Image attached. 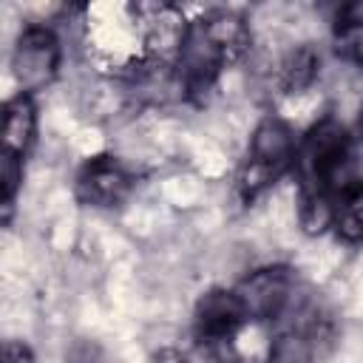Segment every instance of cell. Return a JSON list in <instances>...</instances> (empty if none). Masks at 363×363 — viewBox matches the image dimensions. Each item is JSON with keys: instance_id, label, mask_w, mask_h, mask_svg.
I'll list each match as a JSON object with an SVG mask.
<instances>
[{"instance_id": "2e32d148", "label": "cell", "mask_w": 363, "mask_h": 363, "mask_svg": "<svg viewBox=\"0 0 363 363\" xmlns=\"http://www.w3.org/2000/svg\"><path fill=\"white\" fill-rule=\"evenodd\" d=\"M153 363H187V360H184V354H182L179 349L164 346V349H159V352L153 354Z\"/></svg>"}, {"instance_id": "6da1fadb", "label": "cell", "mask_w": 363, "mask_h": 363, "mask_svg": "<svg viewBox=\"0 0 363 363\" xmlns=\"http://www.w3.org/2000/svg\"><path fill=\"white\" fill-rule=\"evenodd\" d=\"M250 48V26L235 11H210L187 23L184 43L173 62V82L184 99L201 102L221 71Z\"/></svg>"}, {"instance_id": "ba28073f", "label": "cell", "mask_w": 363, "mask_h": 363, "mask_svg": "<svg viewBox=\"0 0 363 363\" xmlns=\"http://www.w3.org/2000/svg\"><path fill=\"white\" fill-rule=\"evenodd\" d=\"M295 153H298V142H295L292 128L275 116H267L258 122V128L250 136V147H247V159L275 167L281 173L295 167Z\"/></svg>"}, {"instance_id": "8fae6325", "label": "cell", "mask_w": 363, "mask_h": 363, "mask_svg": "<svg viewBox=\"0 0 363 363\" xmlns=\"http://www.w3.org/2000/svg\"><path fill=\"white\" fill-rule=\"evenodd\" d=\"M335 207H337V196L326 193V190H315V187H301L298 196V221L303 227L306 235H320L326 230H332L335 224Z\"/></svg>"}, {"instance_id": "7c38bea8", "label": "cell", "mask_w": 363, "mask_h": 363, "mask_svg": "<svg viewBox=\"0 0 363 363\" xmlns=\"http://www.w3.org/2000/svg\"><path fill=\"white\" fill-rule=\"evenodd\" d=\"M335 48L352 62L363 65V3L343 6L335 17Z\"/></svg>"}, {"instance_id": "52a82bcc", "label": "cell", "mask_w": 363, "mask_h": 363, "mask_svg": "<svg viewBox=\"0 0 363 363\" xmlns=\"http://www.w3.org/2000/svg\"><path fill=\"white\" fill-rule=\"evenodd\" d=\"M320 335V318L312 312H301L298 318H284L281 329L269 340L264 363H312L315 346Z\"/></svg>"}, {"instance_id": "5bb4252c", "label": "cell", "mask_w": 363, "mask_h": 363, "mask_svg": "<svg viewBox=\"0 0 363 363\" xmlns=\"http://www.w3.org/2000/svg\"><path fill=\"white\" fill-rule=\"evenodd\" d=\"M23 156H14V153H6L0 150V207H3V221H9L11 216V207H14V199L20 193V184H23Z\"/></svg>"}, {"instance_id": "5b68a950", "label": "cell", "mask_w": 363, "mask_h": 363, "mask_svg": "<svg viewBox=\"0 0 363 363\" xmlns=\"http://www.w3.org/2000/svg\"><path fill=\"white\" fill-rule=\"evenodd\" d=\"M133 184H136V176L122 159L111 153H99V156L85 159L82 167L77 170L74 196L88 207L108 210V207L122 204L130 196Z\"/></svg>"}, {"instance_id": "8992f818", "label": "cell", "mask_w": 363, "mask_h": 363, "mask_svg": "<svg viewBox=\"0 0 363 363\" xmlns=\"http://www.w3.org/2000/svg\"><path fill=\"white\" fill-rule=\"evenodd\" d=\"M250 320H284L295 306V275L289 267H264L235 286Z\"/></svg>"}, {"instance_id": "e0dca14e", "label": "cell", "mask_w": 363, "mask_h": 363, "mask_svg": "<svg viewBox=\"0 0 363 363\" xmlns=\"http://www.w3.org/2000/svg\"><path fill=\"white\" fill-rule=\"evenodd\" d=\"M360 130H363V108H360Z\"/></svg>"}, {"instance_id": "30bf717a", "label": "cell", "mask_w": 363, "mask_h": 363, "mask_svg": "<svg viewBox=\"0 0 363 363\" xmlns=\"http://www.w3.org/2000/svg\"><path fill=\"white\" fill-rule=\"evenodd\" d=\"M318 71H320V54L312 45H298L281 60L275 82L281 94H303L318 79Z\"/></svg>"}, {"instance_id": "3957f363", "label": "cell", "mask_w": 363, "mask_h": 363, "mask_svg": "<svg viewBox=\"0 0 363 363\" xmlns=\"http://www.w3.org/2000/svg\"><path fill=\"white\" fill-rule=\"evenodd\" d=\"M247 323H250V318H247L244 303L235 289L213 286L196 301L193 337L204 352H210L216 357H224L230 352L233 340L238 337V332Z\"/></svg>"}, {"instance_id": "9c48e42d", "label": "cell", "mask_w": 363, "mask_h": 363, "mask_svg": "<svg viewBox=\"0 0 363 363\" xmlns=\"http://www.w3.org/2000/svg\"><path fill=\"white\" fill-rule=\"evenodd\" d=\"M3 150L14 156H28L37 139V105L28 94H17L3 108Z\"/></svg>"}, {"instance_id": "7a4b0ae2", "label": "cell", "mask_w": 363, "mask_h": 363, "mask_svg": "<svg viewBox=\"0 0 363 363\" xmlns=\"http://www.w3.org/2000/svg\"><path fill=\"white\" fill-rule=\"evenodd\" d=\"M295 167L301 173V187L326 190L332 196H343L349 187L360 184L354 179V145L349 130L326 116L309 128L295 153Z\"/></svg>"}, {"instance_id": "4fadbf2b", "label": "cell", "mask_w": 363, "mask_h": 363, "mask_svg": "<svg viewBox=\"0 0 363 363\" xmlns=\"http://www.w3.org/2000/svg\"><path fill=\"white\" fill-rule=\"evenodd\" d=\"M332 230L349 241V244H360L363 241V182L349 187L335 207V224Z\"/></svg>"}, {"instance_id": "277c9868", "label": "cell", "mask_w": 363, "mask_h": 363, "mask_svg": "<svg viewBox=\"0 0 363 363\" xmlns=\"http://www.w3.org/2000/svg\"><path fill=\"white\" fill-rule=\"evenodd\" d=\"M60 40L48 26H26L11 51V74L20 94L31 96L34 91L51 85L60 71Z\"/></svg>"}, {"instance_id": "9a60e30c", "label": "cell", "mask_w": 363, "mask_h": 363, "mask_svg": "<svg viewBox=\"0 0 363 363\" xmlns=\"http://www.w3.org/2000/svg\"><path fill=\"white\" fill-rule=\"evenodd\" d=\"M3 363H34V354L23 340H6L3 343Z\"/></svg>"}]
</instances>
